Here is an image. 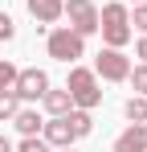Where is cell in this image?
I'll use <instances>...</instances> for the list:
<instances>
[{"label": "cell", "instance_id": "cell-9", "mask_svg": "<svg viewBox=\"0 0 147 152\" xmlns=\"http://www.w3.org/2000/svg\"><path fill=\"white\" fill-rule=\"evenodd\" d=\"M24 4H29V17H33V21L53 25V21H61V4H66V0H24Z\"/></svg>", "mask_w": 147, "mask_h": 152}, {"label": "cell", "instance_id": "cell-10", "mask_svg": "<svg viewBox=\"0 0 147 152\" xmlns=\"http://www.w3.org/2000/svg\"><path fill=\"white\" fill-rule=\"evenodd\" d=\"M41 103H45V111H49V115H66V111L74 107V103H70V91H66V86H61V91H53V86H49L45 95H41Z\"/></svg>", "mask_w": 147, "mask_h": 152}, {"label": "cell", "instance_id": "cell-13", "mask_svg": "<svg viewBox=\"0 0 147 152\" xmlns=\"http://www.w3.org/2000/svg\"><path fill=\"white\" fill-rule=\"evenodd\" d=\"M122 115H127L131 124H147V95H135V99H127Z\"/></svg>", "mask_w": 147, "mask_h": 152}, {"label": "cell", "instance_id": "cell-20", "mask_svg": "<svg viewBox=\"0 0 147 152\" xmlns=\"http://www.w3.org/2000/svg\"><path fill=\"white\" fill-rule=\"evenodd\" d=\"M135 58H143V62H147V33L139 37V45H135Z\"/></svg>", "mask_w": 147, "mask_h": 152}, {"label": "cell", "instance_id": "cell-15", "mask_svg": "<svg viewBox=\"0 0 147 152\" xmlns=\"http://www.w3.org/2000/svg\"><path fill=\"white\" fill-rule=\"evenodd\" d=\"M127 82L135 86V95H147V62H143V66H135V70L127 74Z\"/></svg>", "mask_w": 147, "mask_h": 152}, {"label": "cell", "instance_id": "cell-11", "mask_svg": "<svg viewBox=\"0 0 147 152\" xmlns=\"http://www.w3.org/2000/svg\"><path fill=\"white\" fill-rule=\"evenodd\" d=\"M12 124H17V132H21V136H37V132H41V124H45V119H41V115H37V111H29V107H21V111H17V115H12Z\"/></svg>", "mask_w": 147, "mask_h": 152}, {"label": "cell", "instance_id": "cell-21", "mask_svg": "<svg viewBox=\"0 0 147 152\" xmlns=\"http://www.w3.org/2000/svg\"><path fill=\"white\" fill-rule=\"evenodd\" d=\"M0 152H12V144H8V140H4V136H0Z\"/></svg>", "mask_w": 147, "mask_h": 152}, {"label": "cell", "instance_id": "cell-18", "mask_svg": "<svg viewBox=\"0 0 147 152\" xmlns=\"http://www.w3.org/2000/svg\"><path fill=\"white\" fill-rule=\"evenodd\" d=\"M12 82H17V66L12 62H0V91H8Z\"/></svg>", "mask_w": 147, "mask_h": 152}, {"label": "cell", "instance_id": "cell-3", "mask_svg": "<svg viewBox=\"0 0 147 152\" xmlns=\"http://www.w3.org/2000/svg\"><path fill=\"white\" fill-rule=\"evenodd\" d=\"M82 53H86V37H82V33H74L70 25H61V29H53V33H49V58H57V62H66V66H70V62H78Z\"/></svg>", "mask_w": 147, "mask_h": 152}, {"label": "cell", "instance_id": "cell-7", "mask_svg": "<svg viewBox=\"0 0 147 152\" xmlns=\"http://www.w3.org/2000/svg\"><path fill=\"white\" fill-rule=\"evenodd\" d=\"M41 140H45L49 148H70L78 136H74V127H70L66 115H53L49 124H41Z\"/></svg>", "mask_w": 147, "mask_h": 152}, {"label": "cell", "instance_id": "cell-19", "mask_svg": "<svg viewBox=\"0 0 147 152\" xmlns=\"http://www.w3.org/2000/svg\"><path fill=\"white\" fill-rule=\"evenodd\" d=\"M131 25L139 29V33H147V4H135V12H131Z\"/></svg>", "mask_w": 147, "mask_h": 152}, {"label": "cell", "instance_id": "cell-8", "mask_svg": "<svg viewBox=\"0 0 147 152\" xmlns=\"http://www.w3.org/2000/svg\"><path fill=\"white\" fill-rule=\"evenodd\" d=\"M115 152H147V124H131L115 140Z\"/></svg>", "mask_w": 147, "mask_h": 152}, {"label": "cell", "instance_id": "cell-6", "mask_svg": "<svg viewBox=\"0 0 147 152\" xmlns=\"http://www.w3.org/2000/svg\"><path fill=\"white\" fill-rule=\"evenodd\" d=\"M12 91L21 95V103L24 99H41L49 91V74L45 70H37V66H29V70H17V82H12Z\"/></svg>", "mask_w": 147, "mask_h": 152}, {"label": "cell", "instance_id": "cell-5", "mask_svg": "<svg viewBox=\"0 0 147 152\" xmlns=\"http://www.w3.org/2000/svg\"><path fill=\"white\" fill-rule=\"evenodd\" d=\"M94 74H102L106 82H127V74H131V58L122 50H106L98 53V62H94Z\"/></svg>", "mask_w": 147, "mask_h": 152}, {"label": "cell", "instance_id": "cell-14", "mask_svg": "<svg viewBox=\"0 0 147 152\" xmlns=\"http://www.w3.org/2000/svg\"><path fill=\"white\" fill-rule=\"evenodd\" d=\"M17 111H21V95H17L12 86H8V91H0V124H4V119H12Z\"/></svg>", "mask_w": 147, "mask_h": 152}, {"label": "cell", "instance_id": "cell-12", "mask_svg": "<svg viewBox=\"0 0 147 152\" xmlns=\"http://www.w3.org/2000/svg\"><path fill=\"white\" fill-rule=\"evenodd\" d=\"M66 119H70V127H74V136H78V140H82V136H90V127H94L90 111H82V107H70V111H66Z\"/></svg>", "mask_w": 147, "mask_h": 152}, {"label": "cell", "instance_id": "cell-2", "mask_svg": "<svg viewBox=\"0 0 147 152\" xmlns=\"http://www.w3.org/2000/svg\"><path fill=\"white\" fill-rule=\"evenodd\" d=\"M66 91H70V103H74V107H82V111H94L98 103H102L98 74H94V70H82V66H74V70H70Z\"/></svg>", "mask_w": 147, "mask_h": 152}, {"label": "cell", "instance_id": "cell-16", "mask_svg": "<svg viewBox=\"0 0 147 152\" xmlns=\"http://www.w3.org/2000/svg\"><path fill=\"white\" fill-rule=\"evenodd\" d=\"M17 152H49V144L41 140V136H24V140H21V148H17Z\"/></svg>", "mask_w": 147, "mask_h": 152}, {"label": "cell", "instance_id": "cell-17", "mask_svg": "<svg viewBox=\"0 0 147 152\" xmlns=\"http://www.w3.org/2000/svg\"><path fill=\"white\" fill-rule=\"evenodd\" d=\"M12 37H17V21L8 12H0V41H12Z\"/></svg>", "mask_w": 147, "mask_h": 152}, {"label": "cell", "instance_id": "cell-1", "mask_svg": "<svg viewBox=\"0 0 147 152\" xmlns=\"http://www.w3.org/2000/svg\"><path fill=\"white\" fill-rule=\"evenodd\" d=\"M98 33H102V41H106L110 50H122V45L131 41V12H127L122 0L102 4V12H98Z\"/></svg>", "mask_w": 147, "mask_h": 152}, {"label": "cell", "instance_id": "cell-4", "mask_svg": "<svg viewBox=\"0 0 147 152\" xmlns=\"http://www.w3.org/2000/svg\"><path fill=\"white\" fill-rule=\"evenodd\" d=\"M61 17H70V29L82 33V37L98 33V8H94V0H66V4H61Z\"/></svg>", "mask_w": 147, "mask_h": 152}, {"label": "cell", "instance_id": "cell-23", "mask_svg": "<svg viewBox=\"0 0 147 152\" xmlns=\"http://www.w3.org/2000/svg\"><path fill=\"white\" fill-rule=\"evenodd\" d=\"M61 152H74V148H61Z\"/></svg>", "mask_w": 147, "mask_h": 152}, {"label": "cell", "instance_id": "cell-22", "mask_svg": "<svg viewBox=\"0 0 147 152\" xmlns=\"http://www.w3.org/2000/svg\"><path fill=\"white\" fill-rule=\"evenodd\" d=\"M122 4H147V0H122Z\"/></svg>", "mask_w": 147, "mask_h": 152}]
</instances>
